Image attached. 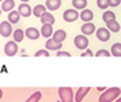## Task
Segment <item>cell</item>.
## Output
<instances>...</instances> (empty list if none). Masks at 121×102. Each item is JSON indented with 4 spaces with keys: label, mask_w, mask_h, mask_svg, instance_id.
Segmentation results:
<instances>
[{
    "label": "cell",
    "mask_w": 121,
    "mask_h": 102,
    "mask_svg": "<svg viewBox=\"0 0 121 102\" xmlns=\"http://www.w3.org/2000/svg\"><path fill=\"white\" fill-rule=\"evenodd\" d=\"M49 55H50L49 50H38L35 53V57H49Z\"/></svg>",
    "instance_id": "cell-28"
},
{
    "label": "cell",
    "mask_w": 121,
    "mask_h": 102,
    "mask_svg": "<svg viewBox=\"0 0 121 102\" xmlns=\"http://www.w3.org/2000/svg\"><path fill=\"white\" fill-rule=\"evenodd\" d=\"M39 30H38L36 28H28L26 30H25V36L28 37V39H31V40H36V39H39Z\"/></svg>",
    "instance_id": "cell-12"
},
{
    "label": "cell",
    "mask_w": 121,
    "mask_h": 102,
    "mask_svg": "<svg viewBox=\"0 0 121 102\" xmlns=\"http://www.w3.org/2000/svg\"><path fill=\"white\" fill-rule=\"evenodd\" d=\"M95 55H96V57H110V55H111V53L107 51V50H99Z\"/></svg>",
    "instance_id": "cell-29"
},
{
    "label": "cell",
    "mask_w": 121,
    "mask_h": 102,
    "mask_svg": "<svg viewBox=\"0 0 121 102\" xmlns=\"http://www.w3.org/2000/svg\"><path fill=\"white\" fill-rule=\"evenodd\" d=\"M96 4H97L99 8L106 10V8L109 7V0H96Z\"/></svg>",
    "instance_id": "cell-27"
},
{
    "label": "cell",
    "mask_w": 121,
    "mask_h": 102,
    "mask_svg": "<svg viewBox=\"0 0 121 102\" xmlns=\"http://www.w3.org/2000/svg\"><path fill=\"white\" fill-rule=\"evenodd\" d=\"M59 97L61 102H74L75 101V95L73 92V88L70 87H60L59 88Z\"/></svg>",
    "instance_id": "cell-2"
},
{
    "label": "cell",
    "mask_w": 121,
    "mask_h": 102,
    "mask_svg": "<svg viewBox=\"0 0 121 102\" xmlns=\"http://www.w3.org/2000/svg\"><path fill=\"white\" fill-rule=\"evenodd\" d=\"M13 32V28H11V23L9 22V21H1L0 22V34L3 36V37H9Z\"/></svg>",
    "instance_id": "cell-6"
},
{
    "label": "cell",
    "mask_w": 121,
    "mask_h": 102,
    "mask_svg": "<svg viewBox=\"0 0 121 102\" xmlns=\"http://www.w3.org/2000/svg\"><path fill=\"white\" fill-rule=\"evenodd\" d=\"M54 17H53V14H50V12H45L43 15H42V18H40V22L42 25H46V23H50V25H53L54 23Z\"/></svg>",
    "instance_id": "cell-17"
},
{
    "label": "cell",
    "mask_w": 121,
    "mask_h": 102,
    "mask_svg": "<svg viewBox=\"0 0 121 102\" xmlns=\"http://www.w3.org/2000/svg\"><path fill=\"white\" fill-rule=\"evenodd\" d=\"M106 25H107V29H109L110 32H116V33L120 30V28H121L120 23L117 22L116 19H114V21H110V22H107Z\"/></svg>",
    "instance_id": "cell-22"
},
{
    "label": "cell",
    "mask_w": 121,
    "mask_h": 102,
    "mask_svg": "<svg viewBox=\"0 0 121 102\" xmlns=\"http://www.w3.org/2000/svg\"><path fill=\"white\" fill-rule=\"evenodd\" d=\"M1 1H4V0H1Z\"/></svg>",
    "instance_id": "cell-36"
},
{
    "label": "cell",
    "mask_w": 121,
    "mask_h": 102,
    "mask_svg": "<svg viewBox=\"0 0 121 102\" xmlns=\"http://www.w3.org/2000/svg\"><path fill=\"white\" fill-rule=\"evenodd\" d=\"M21 1H22V3H28V1H29V0H21Z\"/></svg>",
    "instance_id": "cell-34"
},
{
    "label": "cell",
    "mask_w": 121,
    "mask_h": 102,
    "mask_svg": "<svg viewBox=\"0 0 121 102\" xmlns=\"http://www.w3.org/2000/svg\"><path fill=\"white\" fill-rule=\"evenodd\" d=\"M102 18H103L104 22L107 23V22H110V21H114V19H116V14L113 11H104L103 15H102Z\"/></svg>",
    "instance_id": "cell-25"
},
{
    "label": "cell",
    "mask_w": 121,
    "mask_h": 102,
    "mask_svg": "<svg viewBox=\"0 0 121 102\" xmlns=\"http://www.w3.org/2000/svg\"><path fill=\"white\" fill-rule=\"evenodd\" d=\"M40 98H42V92H40V91H35V92H34V94H32V95H31L25 102H39L40 101Z\"/></svg>",
    "instance_id": "cell-26"
},
{
    "label": "cell",
    "mask_w": 121,
    "mask_h": 102,
    "mask_svg": "<svg viewBox=\"0 0 121 102\" xmlns=\"http://www.w3.org/2000/svg\"><path fill=\"white\" fill-rule=\"evenodd\" d=\"M79 18H81L85 23H86V22H91V21L93 19V12L91 11V10H88V8H85V10H82V11H81Z\"/></svg>",
    "instance_id": "cell-14"
},
{
    "label": "cell",
    "mask_w": 121,
    "mask_h": 102,
    "mask_svg": "<svg viewBox=\"0 0 121 102\" xmlns=\"http://www.w3.org/2000/svg\"><path fill=\"white\" fill-rule=\"evenodd\" d=\"M40 33L43 37H50V36H53L54 32H53V25H50V23H46V25H43L42 26V29H40Z\"/></svg>",
    "instance_id": "cell-13"
},
{
    "label": "cell",
    "mask_w": 121,
    "mask_h": 102,
    "mask_svg": "<svg viewBox=\"0 0 121 102\" xmlns=\"http://www.w3.org/2000/svg\"><path fill=\"white\" fill-rule=\"evenodd\" d=\"M89 91H91V87H79L77 94H75V102H81Z\"/></svg>",
    "instance_id": "cell-10"
},
{
    "label": "cell",
    "mask_w": 121,
    "mask_h": 102,
    "mask_svg": "<svg viewBox=\"0 0 121 102\" xmlns=\"http://www.w3.org/2000/svg\"><path fill=\"white\" fill-rule=\"evenodd\" d=\"M57 57H71V54L70 53H67V51H57Z\"/></svg>",
    "instance_id": "cell-32"
},
{
    "label": "cell",
    "mask_w": 121,
    "mask_h": 102,
    "mask_svg": "<svg viewBox=\"0 0 121 102\" xmlns=\"http://www.w3.org/2000/svg\"><path fill=\"white\" fill-rule=\"evenodd\" d=\"M96 37L100 42H107L110 39V30L106 28H99L96 30Z\"/></svg>",
    "instance_id": "cell-9"
},
{
    "label": "cell",
    "mask_w": 121,
    "mask_h": 102,
    "mask_svg": "<svg viewBox=\"0 0 121 102\" xmlns=\"http://www.w3.org/2000/svg\"><path fill=\"white\" fill-rule=\"evenodd\" d=\"M13 37H14V42H17V43H20V42H22L25 37V32L22 29H17V30H14V33H13Z\"/></svg>",
    "instance_id": "cell-21"
},
{
    "label": "cell",
    "mask_w": 121,
    "mask_h": 102,
    "mask_svg": "<svg viewBox=\"0 0 121 102\" xmlns=\"http://www.w3.org/2000/svg\"><path fill=\"white\" fill-rule=\"evenodd\" d=\"M20 17H21V14L18 11H11L9 14V22L10 23H17L20 21Z\"/></svg>",
    "instance_id": "cell-24"
},
{
    "label": "cell",
    "mask_w": 121,
    "mask_h": 102,
    "mask_svg": "<svg viewBox=\"0 0 121 102\" xmlns=\"http://www.w3.org/2000/svg\"><path fill=\"white\" fill-rule=\"evenodd\" d=\"M46 6H42V4H38V6H35L34 7V15L35 17H38V18H42V15L46 12Z\"/></svg>",
    "instance_id": "cell-19"
},
{
    "label": "cell",
    "mask_w": 121,
    "mask_h": 102,
    "mask_svg": "<svg viewBox=\"0 0 121 102\" xmlns=\"http://www.w3.org/2000/svg\"><path fill=\"white\" fill-rule=\"evenodd\" d=\"M81 57L84 58V57H93V53L88 48V50H85V51H82V54H81Z\"/></svg>",
    "instance_id": "cell-30"
},
{
    "label": "cell",
    "mask_w": 121,
    "mask_h": 102,
    "mask_svg": "<svg viewBox=\"0 0 121 102\" xmlns=\"http://www.w3.org/2000/svg\"><path fill=\"white\" fill-rule=\"evenodd\" d=\"M67 37V33H65V30H63V29H59V30H56L54 34H53V40L54 42H57V43H63V40Z\"/></svg>",
    "instance_id": "cell-16"
},
{
    "label": "cell",
    "mask_w": 121,
    "mask_h": 102,
    "mask_svg": "<svg viewBox=\"0 0 121 102\" xmlns=\"http://www.w3.org/2000/svg\"><path fill=\"white\" fill-rule=\"evenodd\" d=\"M121 3V0H109V6L110 7H117Z\"/></svg>",
    "instance_id": "cell-31"
},
{
    "label": "cell",
    "mask_w": 121,
    "mask_h": 102,
    "mask_svg": "<svg viewBox=\"0 0 121 102\" xmlns=\"http://www.w3.org/2000/svg\"><path fill=\"white\" fill-rule=\"evenodd\" d=\"M18 43L17 42H7L4 45V54L7 57H14L18 53Z\"/></svg>",
    "instance_id": "cell-5"
},
{
    "label": "cell",
    "mask_w": 121,
    "mask_h": 102,
    "mask_svg": "<svg viewBox=\"0 0 121 102\" xmlns=\"http://www.w3.org/2000/svg\"><path fill=\"white\" fill-rule=\"evenodd\" d=\"M18 12L21 14V17H29V15H32L34 14V10L29 7V4L28 3H21L20 6H18Z\"/></svg>",
    "instance_id": "cell-7"
},
{
    "label": "cell",
    "mask_w": 121,
    "mask_h": 102,
    "mask_svg": "<svg viewBox=\"0 0 121 102\" xmlns=\"http://www.w3.org/2000/svg\"><path fill=\"white\" fill-rule=\"evenodd\" d=\"M121 94V90L118 87H111L109 90L103 91L99 97V102H113L117 99V97Z\"/></svg>",
    "instance_id": "cell-1"
},
{
    "label": "cell",
    "mask_w": 121,
    "mask_h": 102,
    "mask_svg": "<svg viewBox=\"0 0 121 102\" xmlns=\"http://www.w3.org/2000/svg\"><path fill=\"white\" fill-rule=\"evenodd\" d=\"M73 6L75 10H85L88 6L86 0H73Z\"/></svg>",
    "instance_id": "cell-20"
},
{
    "label": "cell",
    "mask_w": 121,
    "mask_h": 102,
    "mask_svg": "<svg viewBox=\"0 0 121 102\" xmlns=\"http://www.w3.org/2000/svg\"><path fill=\"white\" fill-rule=\"evenodd\" d=\"M95 30H97V29H96V26H95V23H92V22H86L81 26V32L85 36H89V34L95 33Z\"/></svg>",
    "instance_id": "cell-8"
},
{
    "label": "cell",
    "mask_w": 121,
    "mask_h": 102,
    "mask_svg": "<svg viewBox=\"0 0 121 102\" xmlns=\"http://www.w3.org/2000/svg\"><path fill=\"white\" fill-rule=\"evenodd\" d=\"M61 6V0H46V7L50 11H56L59 10Z\"/></svg>",
    "instance_id": "cell-15"
},
{
    "label": "cell",
    "mask_w": 121,
    "mask_h": 102,
    "mask_svg": "<svg viewBox=\"0 0 121 102\" xmlns=\"http://www.w3.org/2000/svg\"><path fill=\"white\" fill-rule=\"evenodd\" d=\"M117 102H121V97H120V98H118V99H117Z\"/></svg>",
    "instance_id": "cell-35"
},
{
    "label": "cell",
    "mask_w": 121,
    "mask_h": 102,
    "mask_svg": "<svg viewBox=\"0 0 121 102\" xmlns=\"http://www.w3.org/2000/svg\"><path fill=\"white\" fill-rule=\"evenodd\" d=\"M79 15H81V12H78L75 8H68L63 14V19L65 22H74V21H77L79 18Z\"/></svg>",
    "instance_id": "cell-4"
},
{
    "label": "cell",
    "mask_w": 121,
    "mask_h": 102,
    "mask_svg": "<svg viewBox=\"0 0 121 102\" xmlns=\"http://www.w3.org/2000/svg\"><path fill=\"white\" fill-rule=\"evenodd\" d=\"M14 6H15V3H14V0H4V1H1V10L3 11H13V8H14Z\"/></svg>",
    "instance_id": "cell-18"
},
{
    "label": "cell",
    "mask_w": 121,
    "mask_h": 102,
    "mask_svg": "<svg viewBox=\"0 0 121 102\" xmlns=\"http://www.w3.org/2000/svg\"><path fill=\"white\" fill-rule=\"evenodd\" d=\"M46 50H53V51H60V48L63 47L61 43H57V42H54L53 39H48V42H46Z\"/></svg>",
    "instance_id": "cell-11"
},
{
    "label": "cell",
    "mask_w": 121,
    "mask_h": 102,
    "mask_svg": "<svg viewBox=\"0 0 121 102\" xmlns=\"http://www.w3.org/2000/svg\"><path fill=\"white\" fill-rule=\"evenodd\" d=\"M74 44L77 48H79V50H88V45H89V40H88V37L85 36V34H78V36H75V39H74Z\"/></svg>",
    "instance_id": "cell-3"
},
{
    "label": "cell",
    "mask_w": 121,
    "mask_h": 102,
    "mask_svg": "<svg viewBox=\"0 0 121 102\" xmlns=\"http://www.w3.org/2000/svg\"><path fill=\"white\" fill-rule=\"evenodd\" d=\"M97 90L99 91H106V88H104V87H97Z\"/></svg>",
    "instance_id": "cell-33"
},
{
    "label": "cell",
    "mask_w": 121,
    "mask_h": 102,
    "mask_svg": "<svg viewBox=\"0 0 121 102\" xmlns=\"http://www.w3.org/2000/svg\"><path fill=\"white\" fill-rule=\"evenodd\" d=\"M111 55L114 57H121V43H114L111 45Z\"/></svg>",
    "instance_id": "cell-23"
}]
</instances>
